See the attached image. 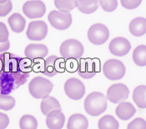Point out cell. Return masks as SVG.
<instances>
[{
	"label": "cell",
	"mask_w": 146,
	"mask_h": 129,
	"mask_svg": "<svg viewBox=\"0 0 146 129\" xmlns=\"http://www.w3.org/2000/svg\"><path fill=\"white\" fill-rule=\"evenodd\" d=\"M31 71V61L13 54H0V93L9 95L24 84Z\"/></svg>",
	"instance_id": "obj_1"
},
{
	"label": "cell",
	"mask_w": 146,
	"mask_h": 129,
	"mask_svg": "<svg viewBox=\"0 0 146 129\" xmlns=\"http://www.w3.org/2000/svg\"><path fill=\"white\" fill-rule=\"evenodd\" d=\"M84 107L89 115L98 117L103 114L108 108L107 97L100 92H93L86 97Z\"/></svg>",
	"instance_id": "obj_2"
},
{
	"label": "cell",
	"mask_w": 146,
	"mask_h": 129,
	"mask_svg": "<svg viewBox=\"0 0 146 129\" xmlns=\"http://www.w3.org/2000/svg\"><path fill=\"white\" fill-rule=\"evenodd\" d=\"M54 87L53 83L44 77H35L29 83V92L36 99H41L49 95Z\"/></svg>",
	"instance_id": "obj_3"
},
{
	"label": "cell",
	"mask_w": 146,
	"mask_h": 129,
	"mask_svg": "<svg viewBox=\"0 0 146 129\" xmlns=\"http://www.w3.org/2000/svg\"><path fill=\"white\" fill-rule=\"evenodd\" d=\"M84 52L83 44L76 39H67L63 42L59 48V53L64 59H79Z\"/></svg>",
	"instance_id": "obj_4"
},
{
	"label": "cell",
	"mask_w": 146,
	"mask_h": 129,
	"mask_svg": "<svg viewBox=\"0 0 146 129\" xmlns=\"http://www.w3.org/2000/svg\"><path fill=\"white\" fill-rule=\"evenodd\" d=\"M102 71L104 75L109 80L117 81L124 77L126 73V67L121 61L118 59H110L104 64Z\"/></svg>",
	"instance_id": "obj_5"
},
{
	"label": "cell",
	"mask_w": 146,
	"mask_h": 129,
	"mask_svg": "<svg viewBox=\"0 0 146 129\" xmlns=\"http://www.w3.org/2000/svg\"><path fill=\"white\" fill-rule=\"evenodd\" d=\"M65 67L64 58H59L56 56H49L40 64V72L47 77H54L58 73H63Z\"/></svg>",
	"instance_id": "obj_6"
},
{
	"label": "cell",
	"mask_w": 146,
	"mask_h": 129,
	"mask_svg": "<svg viewBox=\"0 0 146 129\" xmlns=\"http://www.w3.org/2000/svg\"><path fill=\"white\" fill-rule=\"evenodd\" d=\"M48 20L50 25L58 30L68 29L72 24L73 19L70 13L58 10L51 11L48 15Z\"/></svg>",
	"instance_id": "obj_7"
},
{
	"label": "cell",
	"mask_w": 146,
	"mask_h": 129,
	"mask_svg": "<svg viewBox=\"0 0 146 129\" xmlns=\"http://www.w3.org/2000/svg\"><path fill=\"white\" fill-rule=\"evenodd\" d=\"M110 38V31L103 23H94L88 30V39L94 45H102Z\"/></svg>",
	"instance_id": "obj_8"
},
{
	"label": "cell",
	"mask_w": 146,
	"mask_h": 129,
	"mask_svg": "<svg viewBox=\"0 0 146 129\" xmlns=\"http://www.w3.org/2000/svg\"><path fill=\"white\" fill-rule=\"evenodd\" d=\"M64 93L68 98L71 100L78 101L82 99L84 94L86 88L84 83L75 77L68 78L64 86Z\"/></svg>",
	"instance_id": "obj_9"
},
{
	"label": "cell",
	"mask_w": 146,
	"mask_h": 129,
	"mask_svg": "<svg viewBox=\"0 0 146 129\" xmlns=\"http://www.w3.org/2000/svg\"><path fill=\"white\" fill-rule=\"evenodd\" d=\"M23 13L30 19H41L46 13V6L41 0L27 1L23 5Z\"/></svg>",
	"instance_id": "obj_10"
},
{
	"label": "cell",
	"mask_w": 146,
	"mask_h": 129,
	"mask_svg": "<svg viewBox=\"0 0 146 129\" xmlns=\"http://www.w3.org/2000/svg\"><path fill=\"white\" fill-rule=\"evenodd\" d=\"M47 33L48 26L46 22L38 20L29 22L26 31V36L31 41H41L46 38Z\"/></svg>",
	"instance_id": "obj_11"
},
{
	"label": "cell",
	"mask_w": 146,
	"mask_h": 129,
	"mask_svg": "<svg viewBox=\"0 0 146 129\" xmlns=\"http://www.w3.org/2000/svg\"><path fill=\"white\" fill-rule=\"evenodd\" d=\"M129 95V89L123 83L113 84L107 91V100L110 103L118 104L124 102Z\"/></svg>",
	"instance_id": "obj_12"
},
{
	"label": "cell",
	"mask_w": 146,
	"mask_h": 129,
	"mask_svg": "<svg viewBox=\"0 0 146 129\" xmlns=\"http://www.w3.org/2000/svg\"><path fill=\"white\" fill-rule=\"evenodd\" d=\"M77 71L84 79H91L98 72L97 61L91 58H83L79 61Z\"/></svg>",
	"instance_id": "obj_13"
},
{
	"label": "cell",
	"mask_w": 146,
	"mask_h": 129,
	"mask_svg": "<svg viewBox=\"0 0 146 129\" xmlns=\"http://www.w3.org/2000/svg\"><path fill=\"white\" fill-rule=\"evenodd\" d=\"M110 52L117 57H124L129 54L131 49L129 41L123 37H118L111 40L109 44Z\"/></svg>",
	"instance_id": "obj_14"
},
{
	"label": "cell",
	"mask_w": 146,
	"mask_h": 129,
	"mask_svg": "<svg viewBox=\"0 0 146 129\" xmlns=\"http://www.w3.org/2000/svg\"><path fill=\"white\" fill-rule=\"evenodd\" d=\"M48 49L44 44H29L24 49V55L26 58L32 61L43 60L48 55Z\"/></svg>",
	"instance_id": "obj_15"
},
{
	"label": "cell",
	"mask_w": 146,
	"mask_h": 129,
	"mask_svg": "<svg viewBox=\"0 0 146 129\" xmlns=\"http://www.w3.org/2000/svg\"><path fill=\"white\" fill-rule=\"evenodd\" d=\"M65 123V116L61 111H54L47 116L46 125L48 129H62Z\"/></svg>",
	"instance_id": "obj_16"
},
{
	"label": "cell",
	"mask_w": 146,
	"mask_h": 129,
	"mask_svg": "<svg viewBox=\"0 0 146 129\" xmlns=\"http://www.w3.org/2000/svg\"><path fill=\"white\" fill-rule=\"evenodd\" d=\"M40 109L42 113L47 117L49 113H51L54 111H61V106L59 102L55 97L48 95L42 98L40 103Z\"/></svg>",
	"instance_id": "obj_17"
},
{
	"label": "cell",
	"mask_w": 146,
	"mask_h": 129,
	"mask_svg": "<svg viewBox=\"0 0 146 129\" xmlns=\"http://www.w3.org/2000/svg\"><path fill=\"white\" fill-rule=\"evenodd\" d=\"M115 113L119 119L127 121L134 117V115L136 113V109L134 105H132V103L123 102L120 103L116 108Z\"/></svg>",
	"instance_id": "obj_18"
},
{
	"label": "cell",
	"mask_w": 146,
	"mask_h": 129,
	"mask_svg": "<svg viewBox=\"0 0 146 129\" xmlns=\"http://www.w3.org/2000/svg\"><path fill=\"white\" fill-rule=\"evenodd\" d=\"M88 127L89 121L83 114H73L68 120L67 129H88Z\"/></svg>",
	"instance_id": "obj_19"
},
{
	"label": "cell",
	"mask_w": 146,
	"mask_h": 129,
	"mask_svg": "<svg viewBox=\"0 0 146 129\" xmlns=\"http://www.w3.org/2000/svg\"><path fill=\"white\" fill-rule=\"evenodd\" d=\"M129 29L130 33L135 37H141L146 33V19L138 17L130 22Z\"/></svg>",
	"instance_id": "obj_20"
},
{
	"label": "cell",
	"mask_w": 146,
	"mask_h": 129,
	"mask_svg": "<svg viewBox=\"0 0 146 129\" xmlns=\"http://www.w3.org/2000/svg\"><path fill=\"white\" fill-rule=\"evenodd\" d=\"M8 22L12 31L15 33H21L25 29L26 20L20 13H13L8 19Z\"/></svg>",
	"instance_id": "obj_21"
},
{
	"label": "cell",
	"mask_w": 146,
	"mask_h": 129,
	"mask_svg": "<svg viewBox=\"0 0 146 129\" xmlns=\"http://www.w3.org/2000/svg\"><path fill=\"white\" fill-rule=\"evenodd\" d=\"M100 7V0H76V8L82 13L91 14Z\"/></svg>",
	"instance_id": "obj_22"
},
{
	"label": "cell",
	"mask_w": 146,
	"mask_h": 129,
	"mask_svg": "<svg viewBox=\"0 0 146 129\" xmlns=\"http://www.w3.org/2000/svg\"><path fill=\"white\" fill-rule=\"evenodd\" d=\"M133 100L137 107L140 109L146 108V86L136 87L133 92Z\"/></svg>",
	"instance_id": "obj_23"
},
{
	"label": "cell",
	"mask_w": 146,
	"mask_h": 129,
	"mask_svg": "<svg viewBox=\"0 0 146 129\" xmlns=\"http://www.w3.org/2000/svg\"><path fill=\"white\" fill-rule=\"evenodd\" d=\"M133 61L139 67L146 66V45L138 46L133 52Z\"/></svg>",
	"instance_id": "obj_24"
},
{
	"label": "cell",
	"mask_w": 146,
	"mask_h": 129,
	"mask_svg": "<svg viewBox=\"0 0 146 129\" xmlns=\"http://www.w3.org/2000/svg\"><path fill=\"white\" fill-rule=\"evenodd\" d=\"M99 129H119V123L111 115H106L100 119L98 122Z\"/></svg>",
	"instance_id": "obj_25"
},
{
	"label": "cell",
	"mask_w": 146,
	"mask_h": 129,
	"mask_svg": "<svg viewBox=\"0 0 146 129\" xmlns=\"http://www.w3.org/2000/svg\"><path fill=\"white\" fill-rule=\"evenodd\" d=\"M19 128L20 129H37L38 121L33 115H23L19 120Z\"/></svg>",
	"instance_id": "obj_26"
},
{
	"label": "cell",
	"mask_w": 146,
	"mask_h": 129,
	"mask_svg": "<svg viewBox=\"0 0 146 129\" xmlns=\"http://www.w3.org/2000/svg\"><path fill=\"white\" fill-rule=\"evenodd\" d=\"M54 6L58 11L69 13L76 8V0H54Z\"/></svg>",
	"instance_id": "obj_27"
},
{
	"label": "cell",
	"mask_w": 146,
	"mask_h": 129,
	"mask_svg": "<svg viewBox=\"0 0 146 129\" xmlns=\"http://www.w3.org/2000/svg\"><path fill=\"white\" fill-rule=\"evenodd\" d=\"M15 99L10 95L0 93V109L3 111H10L15 106Z\"/></svg>",
	"instance_id": "obj_28"
},
{
	"label": "cell",
	"mask_w": 146,
	"mask_h": 129,
	"mask_svg": "<svg viewBox=\"0 0 146 129\" xmlns=\"http://www.w3.org/2000/svg\"><path fill=\"white\" fill-rule=\"evenodd\" d=\"M100 6L107 13L113 12L118 7V0H100Z\"/></svg>",
	"instance_id": "obj_29"
},
{
	"label": "cell",
	"mask_w": 146,
	"mask_h": 129,
	"mask_svg": "<svg viewBox=\"0 0 146 129\" xmlns=\"http://www.w3.org/2000/svg\"><path fill=\"white\" fill-rule=\"evenodd\" d=\"M127 129H146V121L141 118H137L129 123Z\"/></svg>",
	"instance_id": "obj_30"
},
{
	"label": "cell",
	"mask_w": 146,
	"mask_h": 129,
	"mask_svg": "<svg viewBox=\"0 0 146 129\" xmlns=\"http://www.w3.org/2000/svg\"><path fill=\"white\" fill-rule=\"evenodd\" d=\"M121 5L124 9L132 10L137 9L142 3V0H120Z\"/></svg>",
	"instance_id": "obj_31"
},
{
	"label": "cell",
	"mask_w": 146,
	"mask_h": 129,
	"mask_svg": "<svg viewBox=\"0 0 146 129\" xmlns=\"http://www.w3.org/2000/svg\"><path fill=\"white\" fill-rule=\"evenodd\" d=\"M13 9V3L11 0H7L4 3H0V17L7 16Z\"/></svg>",
	"instance_id": "obj_32"
},
{
	"label": "cell",
	"mask_w": 146,
	"mask_h": 129,
	"mask_svg": "<svg viewBox=\"0 0 146 129\" xmlns=\"http://www.w3.org/2000/svg\"><path fill=\"white\" fill-rule=\"evenodd\" d=\"M9 32L5 23L0 22V42H5L9 40Z\"/></svg>",
	"instance_id": "obj_33"
},
{
	"label": "cell",
	"mask_w": 146,
	"mask_h": 129,
	"mask_svg": "<svg viewBox=\"0 0 146 129\" xmlns=\"http://www.w3.org/2000/svg\"><path fill=\"white\" fill-rule=\"evenodd\" d=\"M9 125V116L3 112H0V129H6Z\"/></svg>",
	"instance_id": "obj_34"
},
{
	"label": "cell",
	"mask_w": 146,
	"mask_h": 129,
	"mask_svg": "<svg viewBox=\"0 0 146 129\" xmlns=\"http://www.w3.org/2000/svg\"><path fill=\"white\" fill-rule=\"evenodd\" d=\"M10 48L9 40L5 42H0V53H5L7 52Z\"/></svg>",
	"instance_id": "obj_35"
},
{
	"label": "cell",
	"mask_w": 146,
	"mask_h": 129,
	"mask_svg": "<svg viewBox=\"0 0 146 129\" xmlns=\"http://www.w3.org/2000/svg\"><path fill=\"white\" fill-rule=\"evenodd\" d=\"M7 0H0V3H4V2H6Z\"/></svg>",
	"instance_id": "obj_36"
}]
</instances>
